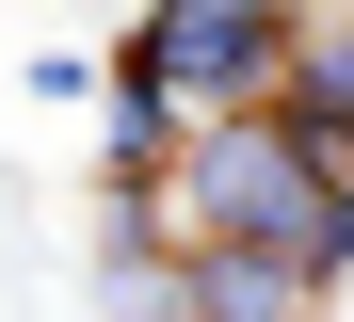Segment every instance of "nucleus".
<instances>
[{"instance_id": "obj_1", "label": "nucleus", "mask_w": 354, "mask_h": 322, "mask_svg": "<svg viewBox=\"0 0 354 322\" xmlns=\"http://www.w3.org/2000/svg\"><path fill=\"white\" fill-rule=\"evenodd\" d=\"M274 17L290 0H161L113 81H145L177 129H242V113H274Z\"/></svg>"}, {"instance_id": "obj_2", "label": "nucleus", "mask_w": 354, "mask_h": 322, "mask_svg": "<svg viewBox=\"0 0 354 322\" xmlns=\"http://www.w3.org/2000/svg\"><path fill=\"white\" fill-rule=\"evenodd\" d=\"M161 306H177V322H322V290L290 274V258H258V242H194V258H161Z\"/></svg>"}, {"instance_id": "obj_3", "label": "nucleus", "mask_w": 354, "mask_h": 322, "mask_svg": "<svg viewBox=\"0 0 354 322\" xmlns=\"http://www.w3.org/2000/svg\"><path fill=\"white\" fill-rule=\"evenodd\" d=\"M274 113L354 129V0H290L274 17Z\"/></svg>"}, {"instance_id": "obj_4", "label": "nucleus", "mask_w": 354, "mask_h": 322, "mask_svg": "<svg viewBox=\"0 0 354 322\" xmlns=\"http://www.w3.org/2000/svg\"><path fill=\"white\" fill-rule=\"evenodd\" d=\"M177 145H194V129H177V113L145 97V81H113V145H97V161H113V193H145V177H161Z\"/></svg>"}]
</instances>
